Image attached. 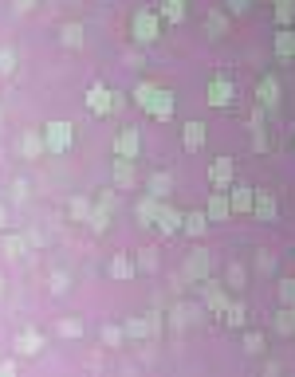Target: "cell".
<instances>
[{
	"label": "cell",
	"mask_w": 295,
	"mask_h": 377,
	"mask_svg": "<svg viewBox=\"0 0 295 377\" xmlns=\"http://www.w3.org/2000/svg\"><path fill=\"white\" fill-rule=\"evenodd\" d=\"M43 146H48V153H68L71 146H75V126L63 122V118L48 122L43 126Z\"/></svg>",
	"instance_id": "1"
},
{
	"label": "cell",
	"mask_w": 295,
	"mask_h": 377,
	"mask_svg": "<svg viewBox=\"0 0 295 377\" xmlns=\"http://www.w3.org/2000/svg\"><path fill=\"white\" fill-rule=\"evenodd\" d=\"M130 28H134V40L138 43H154L161 35V16L158 9H138L134 20H130Z\"/></svg>",
	"instance_id": "2"
},
{
	"label": "cell",
	"mask_w": 295,
	"mask_h": 377,
	"mask_svg": "<svg viewBox=\"0 0 295 377\" xmlns=\"http://www.w3.org/2000/svg\"><path fill=\"white\" fill-rule=\"evenodd\" d=\"M122 330H127V338H158L161 334V315H130L127 322H122Z\"/></svg>",
	"instance_id": "3"
},
{
	"label": "cell",
	"mask_w": 295,
	"mask_h": 377,
	"mask_svg": "<svg viewBox=\"0 0 295 377\" xmlns=\"http://www.w3.org/2000/svg\"><path fill=\"white\" fill-rule=\"evenodd\" d=\"M197 287H201V302H205V310L220 319V315L228 310V302H232V299H228V287H225V283H213V279H205V283H197Z\"/></svg>",
	"instance_id": "4"
},
{
	"label": "cell",
	"mask_w": 295,
	"mask_h": 377,
	"mask_svg": "<svg viewBox=\"0 0 295 377\" xmlns=\"http://www.w3.org/2000/svg\"><path fill=\"white\" fill-rule=\"evenodd\" d=\"M205 99H209V106H217V110L232 106V99H236V83H232L228 75L209 79V87H205Z\"/></svg>",
	"instance_id": "5"
},
{
	"label": "cell",
	"mask_w": 295,
	"mask_h": 377,
	"mask_svg": "<svg viewBox=\"0 0 295 377\" xmlns=\"http://www.w3.org/2000/svg\"><path fill=\"white\" fill-rule=\"evenodd\" d=\"M181 275L189 279V283H205V279L213 275V260H209V251L205 248H193L186 256V271H181Z\"/></svg>",
	"instance_id": "6"
},
{
	"label": "cell",
	"mask_w": 295,
	"mask_h": 377,
	"mask_svg": "<svg viewBox=\"0 0 295 377\" xmlns=\"http://www.w3.org/2000/svg\"><path fill=\"white\" fill-rule=\"evenodd\" d=\"M209 310H205V302H173V310H169V322H173V330H186L193 327V322H201Z\"/></svg>",
	"instance_id": "7"
},
{
	"label": "cell",
	"mask_w": 295,
	"mask_h": 377,
	"mask_svg": "<svg viewBox=\"0 0 295 377\" xmlns=\"http://www.w3.org/2000/svg\"><path fill=\"white\" fill-rule=\"evenodd\" d=\"M12 350H16V358H40V354H43V334L36 327L20 330L16 342H12Z\"/></svg>",
	"instance_id": "8"
},
{
	"label": "cell",
	"mask_w": 295,
	"mask_h": 377,
	"mask_svg": "<svg viewBox=\"0 0 295 377\" xmlns=\"http://www.w3.org/2000/svg\"><path fill=\"white\" fill-rule=\"evenodd\" d=\"M138 153H142V134H138V126L118 130V138H114V158H138Z\"/></svg>",
	"instance_id": "9"
},
{
	"label": "cell",
	"mask_w": 295,
	"mask_h": 377,
	"mask_svg": "<svg viewBox=\"0 0 295 377\" xmlns=\"http://www.w3.org/2000/svg\"><path fill=\"white\" fill-rule=\"evenodd\" d=\"M252 201H256L252 185H228V204H232L236 217H252Z\"/></svg>",
	"instance_id": "10"
},
{
	"label": "cell",
	"mask_w": 295,
	"mask_h": 377,
	"mask_svg": "<svg viewBox=\"0 0 295 377\" xmlns=\"http://www.w3.org/2000/svg\"><path fill=\"white\" fill-rule=\"evenodd\" d=\"M181 220H186V212L161 201V209H158V220H154V228H158L161 236H177V232H181Z\"/></svg>",
	"instance_id": "11"
},
{
	"label": "cell",
	"mask_w": 295,
	"mask_h": 377,
	"mask_svg": "<svg viewBox=\"0 0 295 377\" xmlns=\"http://www.w3.org/2000/svg\"><path fill=\"white\" fill-rule=\"evenodd\" d=\"M173 110H177V99L158 87V91H154V99H150V106H146V114L158 118V122H169V118H173Z\"/></svg>",
	"instance_id": "12"
},
{
	"label": "cell",
	"mask_w": 295,
	"mask_h": 377,
	"mask_svg": "<svg viewBox=\"0 0 295 377\" xmlns=\"http://www.w3.org/2000/svg\"><path fill=\"white\" fill-rule=\"evenodd\" d=\"M158 209H161V201L154 193H142L134 201V220H138V228H154V220H158Z\"/></svg>",
	"instance_id": "13"
},
{
	"label": "cell",
	"mask_w": 295,
	"mask_h": 377,
	"mask_svg": "<svg viewBox=\"0 0 295 377\" xmlns=\"http://www.w3.org/2000/svg\"><path fill=\"white\" fill-rule=\"evenodd\" d=\"M272 51H276V59H284V63H295V24L276 28V40H272Z\"/></svg>",
	"instance_id": "14"
},
{
	"label": "cell",
	"mask_w": 295,
	"mask_h": 377,
	"mask_svg": "<svg viewBox=\"0 0 295 377\" xmlns=\"http://www.w3.org/2000/svg\"><path fill=\"white\" fill-rule=\"evenodd\" d=\"M43 153H48V146H43V130H24V134H20V158L40 161Z\"/></svg>",
	"instance_id": "15"
},
{
	"label": "cell",
	"mask_w": 295,
	"mask_h": 377,
	"mask_svg": "<svg viewBox=\"0 0 295 377\" xmlns=\"http://www.w3.org/2000/svg\"><path fill=\"white\" fill-rule=\"evenodd\" d=\"M87 110H91L95 118H107L110 110H114V99H110V91L102 83H95L91 91H87Z\"/></svg>",
	"instance_id": "16"
},
{
	"label": "cell",
	"mask_w": 295,
	"mask_h": 377,
	"mask_svg": "<svg viewBox=\"0 0 295 377\" xmlns=\"http://www.w3.org/2000/svg\"><path fill=\"white\" fill-rule=\"evenodd\" d=\"M232 177H236L232 158H217L209 165V185H213V189H228V185H232Z\"/></svg>",
	"instance_id": "17"
},
{
	"label": "cell",
	"mask_w": 295,
	"mask_h": 377,
	"mask_svg": "<svg viewBox=\"0 0 295 377\" xmlns=\"http://www.w3.org/2000/svg\"><path fill=\"white\" fill-rule=\"evenodd\" d=\"M205 212H209V220H228L232 217V204H228V189H213L209 193V204H205Z\"/></svg>",
	"instance_id": "18"
},
{
	"label": "cell",
	"mask_w": 295,
	"mask_h": 377,
	"mask_svg": "<svg viewBox=\"0 0 295 377\" xmlns=\"http://www.w3.org/2000/svg\"><path fill=\"white\" fill-rule=\"evenodd\" d=\"M256 102H260V106H268V110L279 106V79L276 75H264L260 83H256Z\"/></svg>",
	"instance_id": "19"
},
{
	"label": "cell",
	"mask_w": 295,
	"mask_h": 377,
	"mask_svg": "<svg viewBox=\"0 0 295 377\" xmlns=\"http://www.w3.org/2000/svg\"><path fill=\"white\" fill-rule=\"evenodd\" d=\"M138 173H134V158H114V189H134Z\"/></svg>",
	"instance_id": "20"
},
{
	"label": "cell",
	"mask_w": 295,
	"mask_h": 377,
	"mask_svg": "<svg viewBox=\"0 0 295 377\" xmlns=\"http://www.w3.org/2000/svg\"><path fill=\"white\" fill-rule=\"evenodd\" d=\"M107 275H110V279H118V283H127V279H134V275H138V263L130 260V256H122V251H118L114 260H110Z\"/></svg>",
	"instance_id": "21"
},
{
	"label": "cell",
	"mask_w": 295,
	"mask_h": 377,
	"mask_svg": "<svg viewBox=\"0 0 295 377\" xmlns=\"http://www.w3.org/2000/svg\"><path fill=\"white\" fill-rule=\"evenodd\" d=\"M181 232L189 236V240H201L205 232H209V212H186V220H181Z\"/></svg>",
	"instance_id": "22"
},
{
	"label": "cell",
	"mask_w": 295,
	"mask_h": 377,
	"mask_svg": "<svg viewBox=\"0 0 295 377\" xmlns=\"http://www.w3.org/2000/svg\"><path fill=\"white\" fill-rule=\"evenodd\" d=\"M110 217H114V209H110V204H102V201H95L91 217H87V228H91L95 236H102V232H107V224H110Z\"/></svg>",
	"instance_id": "23"
},
{
	"label": "cell",
	"mask_w": 295,
	"mask_h": 377,
	"mask_svg": "<svg viewBox=\"0 0 295 377\" xmlns=\"http://www.w3.org/2000/svg\"><path fill=\"white\" fill-rule=\"evenodd\" d=\"M252 217H260V220H276V217H279V204H276V197H272V193H260V189H256Z\"/></svg>",
	"instance_id": "24"
},
{
	"label": "cell",
	"mask_w": 295,
	"mask_h": 377,
	"mask_svg": "<svg viewBox=\"0 0 295 377\" xmlns=\"http://www.w3.org/2000/svg\"><path fill=\"white\" fill-rule=\"evenodd\" d=\"M158 16L161 24H181L186 20V0H158Z\"/></svg>",
	"instance_id": "25"
},
{
	"label": "cell",
	"mask_w": 295,
	"mask_h": 377,
	"mask_svg": "<svg viewBox=\"0 0 295 377\" xmlns=\"http://www.w3.org/2000/svg\"><path fill=\"white\" fill-rule=\"evenodd\" d=\"M181 146H186L189 153H197L205 146V126L201 122H186L181 126Z\"/></svg>",
	"instance_id": "26"
},
{
	"label": "cell",
	"mask_w": 295,
	"mask_h": 377,
	"mask_svg": "<svg viewBox=\"0 0 295 377\" xmlns=\"http://www.w3.org/2000/svg\"><path fill=\"white\" fill-rule=\"evenodd\" d=\"M220 322H225V327H232V330H245V322H248V307H245L240 299H232V302H228V310L220 315Z\"/></svg>",
	"instance_id": "27"
},
{
	"label": "cell",
	"mask_w": 295,
	"mask_h": 377,
	"mask_svg": "<svg viewBox=\"0 0 295 377\" xmlns=\"http://www.w3.org/2000/svg\"><path fill=\"white\" fill-rule=\"evenodd\" d=\"M169 189H173V177H169V173H161V169H158V173H150V181H146V193H154L158 201H166Z\"/></svg>",
	"instance_id": "28"
},
{
	"label": "cell",
	"mask_w": 295,
	"mask_h": 377,
	"mask_svg": "<svg viewBox=\"0 0 295 377\" xmlns=\"http://www.w3.org/2000/svg\"><path fill=\"white\" fill-rule=\"evenodd\" d=\"M276 334H284V338H295V307H279L276 310Z\"/></svg>",
	"instance_id": "29"
},
{
	"label": "cell",
	"mask_w": 295,
	"mask_h": 377,
	"mask_svg": "<svg viewBox=\"0 0 295 377\" xmlns=\"http://www.w3.org/2000/svg\"><path fill=\"white\" fill-rule=\"evenodd\" d=\"M272 16H276V28L295 24V0H272Z\"/></svg>",
	"instance_id": "30"
},
{
	"label": "cell",
	"mask_w": 295,
	"mask_h": 377,
	"mask_svg": "<svg viewBox=\"0 0 295 377\" xmlns=\"http://www.w3.org/2000/svg\"><path fill=\"white\" fill-rule=\"evenodd\" d=\"M59 43L71 48V51H79V48H83V24H63V28H59Z\"/></svg>",
	"instance_id": "31"
},
{
	"label": "cell",
	"mask_w": 295,
	"mask_h": 377,
	"mask_svg": "<svg viewBox=\"0 0 295 377\" xmlns=\"http://www.w3.org/2000/svg\"><path fill=\"white\" fill-rule=\"evenodd\" d=\"M225 287H228V291H236V295L248 287V275H245L240 263H228V268H225Z\"/></svg>",
	"instance_id": "32"
},
{
	"label": "cell",
	"mask_w": 295,
	"mask_h": 377,
	"mask_svg": "<svg viewBox=\"0 0 295 377\" xmlns=\"http://www.w3.org/2000/svg\"><path fill=\"white\" fill-rule=\"evenodd\" d=\"M28 244H32V240H28V236H20V232H9V236H4V256H9V260H20V256H24V251H28Z\"/></svg>",
	"instance_id": "33"
},
{
	"label": "cell",
	"mask_w": 295,
	"mask_h": 377,
	"mask_svg": "<svg viewBox=\"0 0 295 377\" xmlns=\"http://www.w3.org/2000/svg\"><path fill=\"white\" fill-rule=\"evenodd\" d=\"M205 32H209V40H220L228 32V12H209L205 16Z\"/></svg>",
	"instance_id": "34"
},
{
	"label": "cell",
	"mask_w": 295,
	"mask_h": 377,
	"mask_svg": "<svg viewBox=\"0 0 295 377\" xmlns=\"http://www.w3.org/2000/svg\"><path fill=\"white\" fill-rule=\"evenodd\" d=\"M91 209H95V204L87 201V197H71V201H68V212H71V220H75V224H87Z\"/></svg>",
	"instance_id": "35"
},
{
	"label": "cell",
	"mask_w": 295,
	"mask_h": 377,
	"mask_svg": "<svg viewBox=\"0 0 295 377\" xmlns=\"http://www.w3.org/2000/svg\"><path fill=\"white\" fill-rule=\"evenodd\" d=\"M122 342H127V330L114 327V322H102V346H110V350H122Z\"/></svg>",
	"instance_id": "36"
},
{
	"label": "cell",
	"mask_w": 295,
	"mask_h": 377,
	"mask_svg": "<svg viewBox=\"0 0 295 377\" xmlns=\"http://www.w3.org/2000/svg\"><path fill=\"white\" fill-rule=\"evenodd\" d=\"M252 150H256V153H264V150H268V134H264L260 110H256V114H252Z\"/></svg>",
	"instance_id": "37"
},
{
	"label": "cell",
	"mask_w": 295,
	"mask_h": 377,
	"mask_svg": "<svg viewBox=\"0 0 295 377\" xmlns=\"http://www.w3.org/2000/svg\"><path fill=\"white\" fill-rule=\"evenodd\" d=\"M48 291H51V295H68V291H71L68 271H51V275H48Z\"/></svg>",
	"instance_id": "38"
},
{
	"label": "cell",
	"mask_w": 295,
	"mask_h": 377,
	"mask_svg": "<svg viewBox=\"0 0 295 377\" xmlns=\"http://www.w3.org/2000/svg\"><path fill=\"white\" fill-rule=\"evenodd\" d=\"M276 295H279V307H295V279H279Z\"/></svg>",
	"instance_id": "39"
},
{
	"label": "cell",
	"mask_w": 295,
	"mask_h": 377,
	"mask_svg": "<svg viewBox=\"0 0 295 377\" xmlns=\"http://www.w3.org/2000/svg\"><path fill=\"white\" fill-rule=\"evenodd\" d=\"M59 338H83V322L79 319H59Z\"/></svg>",
	"instance_id": "40"
},
{
	"label": "cell",
	"mask_w": 295,
	"mask_h": 377,
	"mask_svg": "<svg viewBox=\"0 0 295 377\" xmlns=\"http://www.w3.org/2000/svg\"><path fill=\"white\" fill-rule=\"evenodd\" d=\"M154 91H158V87H154V83H138L134 87V91H130V94H134V102H138V106H150V99H154Z\"/></svg>",
	"instance_id": "41"
},
{
	"label": "cell",
	"mask_w": 295,
	"mask_h": 377,
	"mask_svg": "<svg viewBox=\"0 0 295 377\" xmlns=\"http://www.w3.org/2000/svg\"><path fill=\"white\" fill-rule=\"evenodd\" d=\"M12 71H16V51L0 48V75H12Z\"/></svg>",
	"instance_id": "42"
},
{
	"label": "cell",
	"mask_w": 295,
	"mask_h": 377,
	"mask_svg": "<svg viewBox=\"0 0 295 377\" xmlns=\"http://www.w3.org/2000/svg\"><path fill=\"white\" fill-rule=\"evenodd\" d=\"M245 354H252V358H256V354H264V334L248 330V334H245Z\"/></svg>",
	"instance_id": "43"
},
{
	"label": "cell",
	"mask_w": 295,
	"mask_h": 377,
	"mask_svg": "<svg viewBox=\"0 0 295 377\" xmlns=\"http://www.w3.org/2000/svg\"><path fill=\"white\" fill-rule=\"evenodd\" d=\"M252 9V0H228V16H245Z\"/></svg>",
	"instance_id": "44"
},
{
	"label": "cell",
	"mask_w": 295,
	"mask_h": 377,
	"mask_svg": "<svg viewBox=\"0 0 295 377\" xmlns=\"http://www.w3.org/2000/svg\"><path fill=\"white\" fill-rule=\"evenodd\" d=\"M12 201H16V204H24V201H28V185H24V181L12 185Z\"/></svg>",
	"instance_id": "45"
},
{
	"label": "cell",
	"mask_w": 295,
	"mask_h": 377,
	"mask_svg": "<svg viewBox=\"0 0 295 377\" xmlns=\"http://www.w3.org/2000/svg\"><path fill=\"white\" fill-rule=\"evenodd\" d=\"M99 201H102V204H110V209H118V189H102Z\"/></svg>",
	"instance_id": "46"
},
{
	"label": "cell",
	"mask_w": 295,
	"mask_h": 377,
	"mask_svg": "<svg viewBox=\"0 0 295 377\" xmlns=\"http://www.w3.org/2000/svg\"><path fill=\"white\" fill-rule=\"evenodd\" d=\"M0 377H16V358H4V361H0Z\"/></svg>",
	"instance_id": "47"
},
{
	"label": "cell",
	"mask_w": 295,
	"mask_h": 377,
	"mask_svg": "<svg viewBox=\"0 0 295 377\" xmlns=\"http://www.w3.org/2000/svg\"><path fill=\"white\" fill-rule=\"evenodd\" d=\"M256 268H260V271H272V268H276V260H272V256H264V251H260V256H256Z\"/></svg>",
	"instance_id": "48"
},
{
	"label": "cell",
	"mask_w": 295,
	"mask_h": 377,
	"mask_svg": "<svg viewBox=\"0 0 295 377\" xmlns=\"http://www.w3.org/2000/svg\"><path fill=\"white\" fill-rule=\"evenodd\" d=\"M12 9H16V12H32L36 0H12Z\"/></svg>",
	"instance_id": "49"
},
{
	"label": "cell",
	"mask_w": 295,
	"mask_h": 377,
	"mask_svg": "<svg viewBox=\"0 0 295 377\" xmlns=\"http://www.w3.org/2000/svg\"><path fill=\"white\" fill-rule=\"evenodd\" d=\"M9 224V209H4V204H0V228Z\"/></svg>",
	"instance_id": "50"
},
{
	"label": "cell",
	"mask_w": 295,
	"mask_h": 377,
	"mask_svg": "<svg viewBox=\"0 0 295 377\" xmlns=\"http://www.w3.org/2000/svg\"><path fill=\"white\" fill-rule=\"evenodd\" d=\"M0 295H4V279H0Z\"/></svg>",
	"instance_id": "51"
},
{
	"label": "cell",
	"mask_w": 295,
	"mask_h": 377,
	"mask_svg": "<svg viewBox=\"0 0 295 377\" xmlns=\"http://www.w3.org/2000/svg\"><path fill=\"white\" fill-rule=\"evenodd\" d=\"M0 122H4V110H0Z\"/></svg>",
	"instance_id": "52"
}]
</instances>
